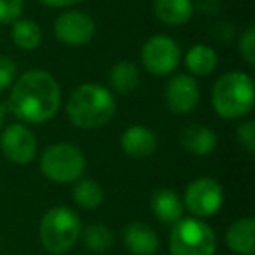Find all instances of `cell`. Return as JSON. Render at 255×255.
<instances>
[{
	"label": "cell",
	"instance_id": "cell-1",
	"mask_svg": "<svg viewBox=\"0 0 255 255\" xmlns=\"http://www.w3.org/2000/svg\"><path fill=\"white\" fill-rule=\"evenodd\" d=\"M61 91L56 79L46 70H28L14 82L7 109L30 124L51 121L60 110Z\"/></svg>",
	"mask_w": 255,
	"mask_h": 255
},
{
	"label": "cell",
	"instance_id": "cell-2",
	"mask_svg": "<svg viewBox=\"0 0 255 255\" xmlns=\"http://www.w3.org/2000/svg\"><path fill=\"white\" fill-rule=\"evenodd\" d=\"M116 114L112 93L100 84H82L70 95L67 116L81 129H95L107 124Z\"/></svg>",
	"mask_w": 255,
	"mask_h": 255
},
{
	"label": "cell",
	"instance_id": "cell-3",
	"mask_svg": "<svg viewBox=\"0 0 255 255\" xmlns=\"http://www.w3.org/2000/svg\"><path fill=\"white\" fill-rule=\"evenodd\" d=\"M255 102L254 81L243 72L219 77L212 89V105L222 119H240L252 112Z\"/></svg>",
	"mask_w": 255,
	"mask_h": 255
},
{
	"label": "cell",
	"instance_id": "cell-4",
	"mask_svg": "<svg viewBox=\"0 0 255 255\" xmlns=\"http://www.w3.org/2000/svg\"><path fill=\"white\" fill-rule=\"evenodd\" d=\"M81 219L74 210L67 206L51 208L40 222V243L49 254H67L81 236Z\"/></svg>",
	"mask_w": 255,
	"mask_h": 255
},
{
	"label": "cell",
	"instance_id": "cell-5",
	"mask_svg": "<svg viewBox=\"0 0 255 255\" xmlns=\"http://www.w3.org/2000/svg\"><path fill=\"white\" fill-rule=\"evenodd\" d=\"M171 255H215L217 238L208 224L198 219H180L168 240Z\"/></svg>",
	"mask_w": 255,
	"mask_h": 255
},
{
	"label": "cell",
	"instance_id": "cell-6",
	"mask_svg": "<svg viewBox=\"0 0 255 255\" xmlns=\"http://www.w3.org/2000/svg\"><path fill=\"white\" fill-rule=\"evenodd\" d=\"M86 170L82 152L70 143H54L44 150L40 157V171L49 180L58 184H70L81 178Z\"/></svg>",
	"mask_w": 255,
	"mask_h": 255
},
{
	"label": "cell",
	"instance_id": "cell-7",
	"mask_svg": "<svg viewBox=\"0 0 255 255\" xmlns=\"http://www.w3.org/2000/svg\"><path fill=\"white\" fill-rule=\"evenodd\" d=\"M142 63L152 75H168L180 63V47L171 37L156 35L142 47Z\"/></svg>",
	"mask_w": 255,
	"mask_h": 255
},
{
	"label": "cell",
	"instance_id": "cell-8",
	"mask_svg": "<svg viewBox=\"0 0 255 255\" xmlns=\"http://www.w3.org/2000/svg\"><path fill=\"white\" fill-rule=\"evenodd\" d=\"M224 203V191L213 178L203 177L191 182L185 191V206L196 217H212Z\"/></svg>",
	"mask_w": 255,
	"mask_h": 255
},
{
	"label": "cell",
	"instance_id": "cell-9",
	"mask_svg": "<svg viewBox=\"0 0 255 255\" xmlns=\"http://www.w3.org/2000/svg\"><path fill=\"white\" fill-rule=\"evenodd\" d=\"M54 35L65 46H86L95 35V21L81 11H67L54 21Z\"/></svg>",
	"mask_w": 255,
	"mask_h": 255
},
{
	"label": "cell",
	"instance_id": "cell-10",
	"mask_svg": "<svg viewBox=\"0 0 255 255\" xmlns=\"http://www.w3.org/2000/svg\"><path fill=\"white\" fill-rule=\"evenodd\" d=\"M0 150L11 163L28 164L37 154L35 135L23 124H11L0 135Z\"/></svg>",
	"mask_w": 255,
	"mask_h": 255
},
{
	"label": "cell",
	"instance_id": "cell-11",
	"mask_svg": "<svg viewBox=\"0 0 255 255\" xmlns=\"http://www.w3.org/2000/svg\"><path fill=\"white\" fill-rule=\"evenodd\" d=\"M168 109L173 114H189L199 102L198 82L187 74H178L170 79L164 91Z\"/></svg>",
	"mask_w": 255,
	"mask_h": 255
},
{
	"label": "cell",
	"instance_id": "cell-12",
	"mask_svg": "<svg viewBox=\"0 0 255 255\" xmlns=\"http://www.w3.org/2000/svg\"><path fill=\"white\" fill-rule=\"evenodd\" d=\"M121 147L128 156L135 159H145L157 149V136L152 129L142 124L129 126L121 136Z\"/></svg>",
	"mask_w": 255,
	"mask_h": 255
},
{
	"label": "cell",
	"instance_id": "cell-13",
	"mask_svg": "<svg viewBox=\"0 0 255 255\" xmlns=\"http://www.w3.org/2000/svg\"><path fill=\"white\" fill-rule=\"evenodd\" d=\"M124 247L133 255H154L159 248L156 231L143 222H133L124 227Z\"/></svg>",
	"mask_w": 255,
	"mask_h": 255
},
{
	"label": "cell",
	"instance_id": "cell-14",
	"mask_svg": "<svg viewBox=\"0 0 255 255\" xmlns=\"http://www.w3.org/2000/svg\"><path fill=\"white\" fill-rule=\"evenodd\" d=\"M150 208H152L154 217L164 224L178 222L184 215V201L171 189H161L154 192L150 199Z\"/></svg>",
	"mask_w": 255,
	"mask_h": 255
},
{
	"label": "cell",
	"instance_id": "cell-15",
	"mask_svg": "<svg viewBox=\"0 0 255 255\" xmlns=\"http://www.w3.org/2000/svg\"><path fill=\"white\" fill-rule=\"evenodd\" d=\"M180 143L194 156H208L217 147V135L203 124H192L182 131Z\"/></svg>",
	"mask_w": 255,
	"mask_h": 255
},
{
	"label": "cell",
	"instance_id": "cell-16",
	"mask_svg": "<svg viewBox=\"0 0 255 255\" xmlns=\"http://www.w3.org/2000/svg\"><path fill=\"white\" fill-rule=\"evenodd\" d=\"M255 220L252 217L240 219L229 226L226 233V243L234 254L240 255H254L255 241H254Z\"/></svg>",
	"mask_w": 255,
	"mask_h": 255
},
{
	"label": "cell",
	"instance_id": "cell-17",
	"mask_svg": "<svg viewBox=\"0 0 255 255\" xmlns=\"http://www.w3.org/2000/svg\"><path fill=\"white\" fill-rule=\"evenodd\" d=\"M154 14L170 26H180L191 21L194 14L192 0H154Z\"/></svg>",
	"mask_w": 255,
	"mask_h": 255
},
{
	"label": "cell",
	"instance_id": "cell-18",
	"mask_svg": "<svg viewBox=\"0 0 255 255\" xmlns=\"http://www.w3.org/2000/svg\"><path fill=\"white\" fill-rule=\"evenodd\" d=\"M217 53L213 47L206 46V44H196L189 49L187 56H185V65L187 70L199 77H206V75L213 74L217 68Z\"/></svg>",
	"mask_w": 255,
	"mask_h": 255
},
{
	"label": "cell",
	"instance_id": "cell-19",
	"mask_svg": "<svg viewBox=\"0 0 255 255\" xmlns=\"http://www.w3.org/2000/svg\"><path fill=\"white\" fill-rule=\"evenodd\" d=\"M140 84V70L131 61H121L110 72V86L121 95H128Z\"/></svg>",
	"mask_w": 255,
	"mask_h": 255
},
{
	"label": "cell",
	"instance_id": "cell-20",
	"mask_svg": "<svg viewBox=\"0 0 255 255\" xmlns=\"http://www.w3.org/2000/svg\"><path fill=\"white\" fill-rule=\"evenodd\" d=\"M11 35L16 46L25 51L37 49L42 42V30L35 21H30V19H16Z\"/></svg>",
	"mask_w": 255,
	"mask_h": 255
},
{
	"label": "cell",
	"instance_id": "cell-21",
	"mask_svg": "<svg viewBox=\"0 0 255 255\" xmlns=\"http://www.w3.org/2000/svg\"><path fill=\"white\" fill-rule=\"evenodd\" d=\"M74 199L81 208L95 210L103 201V189L93 178H82L74 189Z\"/></svg>",
	"mask_w": 255,
	"mask_h": 255
},
{
	"label": "cell",
	"instance_id": "cell-22",
	"mask_svg": "<svg viewBox=\"0 0 255 255\" xmlns=\"http://www.w3.org/2000/svg\"><path fill=\"white\" fill-rule=\"evenodd\" d=\"M82 243L88 250L91 252H105L112 247L114 234L103 224H91L84 231H81Z\"/></svg>",
	"mask_w": 255,
	"mask_h": 255
},
{
	"label": "cell",
	"instance_id": "cell-23",
	"mask_svg": "<svg viewBox=\"0 0 255 255\" xmlns=\"http://www.w3.org/2000/svg\"><path fill=\"white\" fill-rule=\"evenodd\" d=\"M25 0H0V23L7 25L19 19Z\"/></svg>",
	"mask_w": 255,
	"mask_h": 255
},
{
	"label": "cell",
	"instance_id": "cell-24",
	"mask_svg": "<svg viewBox=\"0 0 255 255\" xmlns=\"http://www.w3.org/2000/svg\"><path fill=\"white\" fill-rule=\"evenodd\" d=\"M240 53L241 58L248 65H255V28L248 26L240 37Z\"/></svg>",
	"mask_w": 255,
	"mask_h": 255
},
{
	"label": "cell",
	"instance_id": "cell-25",
	"mask_svg": "<svg viewBox=\"0 0 255 255\" xmlns=\"http://www.w3.org/2000/svg\"><path fill=\"white\" fill-rule=\"evenodd\" d=\"M236 138L240 145L243 147L247 152H255V123L254 121H247L236 129Z\"/></svg>",
	"mask_w": 255,
	"mask_h": 255
},
{
	"label": "cell",
	"instance_id": "cell-26",
	"mask_svg": "<svg viewBox=\"0 0 255 255\" xmlns=\"http://www.w3.org/2000/svg\"><path fill=\"white\" fill-rule=\"evenodd\" d=\"M16 77V65L11 58L0 56V93L12 86Z\"/></svg>",
	"mask_w": 255,
	"mask_h": 255
},
{
	"label": "cell",
	"instance_id": "cell-27",
	"mask_svg": "<svg viewBox=\"0 0 255 255\" xmlns=\"http://www.w3.org/2000/svg\"><path fill=\"white\" fill-rule=\"evenodd\" d=\"M212 37L220 44H226V42H231L234 37V26L227 21H219L212 26Z\"/></svg>",
	"mask_w": 255,
	"mask_h": 255
},
{
	"label": "cell",
	"instance_id": "cell-28",
	"mask_svg": "<svg viewBox=\"0 0 255 255\" xmlns=\"http://www.w3.org/2000/svg\"><path fill=\"white\" fill-rule=\"evenodd\" d=\"M199 9L208 16L217 14L220 9V0H199Z\"/></svg>",
	"mask_w": 255,
	"mask_h": 255
},
{
	"label": "cell",
	"instance_id": "cell-29",
	"mask_svg": "<svg viewBox=\"0 0 255 255\" xmlns=\"http://www.w3.org/2000/svg\"><path fill=\"white\" fill-rule=\"evenodd\" d=\"M39 2L47 7H72V5L81 4L84 0H39Z\"/></svg>",
	"mask_w": 255,
	"mask_h": 255
},
{
	"label": "cell",
	"instance_id": "cell-30",
	"mask_svg": "<svg viewBox=\"0 0 255 255\" xmlns=\"http://www.w3.org/2000/svg\"><path fill=\"white\" fill-rule=\"evenodd\" d=\"M5 112H7V105L0 103V126H2V123H4V119H5Z\"/></svg>",
	"mask_w": 255,
	"mask_h": 255
}]
</instances>
